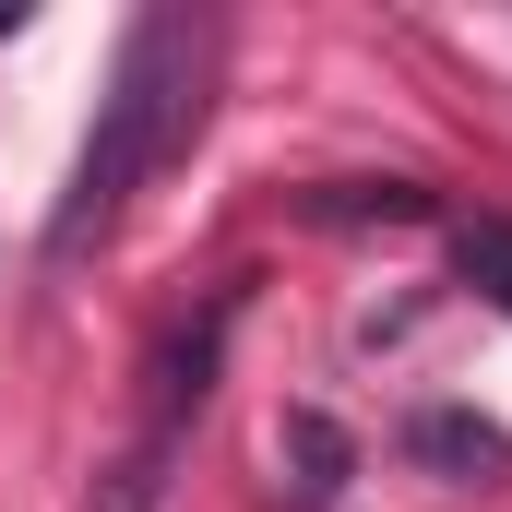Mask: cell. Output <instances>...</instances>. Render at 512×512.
<instances>
[{
	"mask_svg": "<svg viewBox=\"0 0 512 512\" xmlns=\"http://www.w3.org/2000/svg\"><path fill=\"white\" fill-rule=\"evenodd\" d=\"M203 84V24L191 12H143L120 48V84H108V108L84 131V155H72V191H60V215H48V262H84L108 227H120V203L143 191V167L179 143V120L203 108L191 96Z\"/></svg>",
	"mask_w": 512,
	"mask_h": 512,
	"instance_id": "cell-1",
	"label": "cell"
},
{
	"mask_svg": "<svg viewBox=\"0 0 512 512\" xmlns=\"http://www.w3.org/2000/svg\"><path fill=\"white\" fill-rule=\"evenodd\" d=\"M227 322H239V286H215V298L155 346V370H143V429L120 441V465L96 477V512H155L167 501V465H179L191 417L215 405V370H227Z\"/></svg>",
	"mask_w": 512,
	"mask_h": 512,
	"instance_id": "cell-2",
	"label": "cell"
},
{
	"mask_svg": "<svg viewBox=\"0 0 512 512\" xmlns=\"http://www.w3.org/2000/svg\"><path fill=\"white\" fill-rule=\"evenodd\" d=\"M405 453H417L429 477H453V489H489V477L512 465V441L489 429V417H465V405H429V417L405 429Z\"/></svg>",
	"mask_w": 512,
	"mask_h": 512,
	"instance_id": "cell-3",
	"label": "cell"
},
{
	"mask_svg": "<svg viewBox=\"0 0 512 512\" xmlns=\"http://www.w3.org/2000/svg\"><path fill=\"white\" fill-rule=\"evenodd\" d=\"M274 465H286V489H298V501H334L358 453H346V429H334L322 405H298V417H274Z\"/></svg>",
	"mask_w": 512,
	"mask_h": 512,
	"instance_id": "cell-4",
	"label": "cell"
},
{
	"mask_svg": "<svg viewBox=\"0 0 512 512\" xmlns=\"http://www.w3.org/2000/svg\"><path fill=\"white\" fill-rule=\"evenodd\" d=\"M310 215H322V227H417L429 191H417V179H334V191H310Z\"/></svg>",
	"mask_w": 512,
	"mask_h": 512,
	"instance_id": "cell-5",
	"label": "cell"
},
{
	"mask_svg": "<svg viewBox=\"0 0 512 512\" xmlns=\"http://www.w3.org/2000/svg\"><path fill=\"white\" fill-rule=\"evenodd\" d=\"M453 274H465L489 310H512V215H465V227H453Z\"/></svg>",
	"mask_w": 512,
	"mask_h": 512,
	"instance_id": "cell-6",
	"label": "cell"
}]
</instances>
